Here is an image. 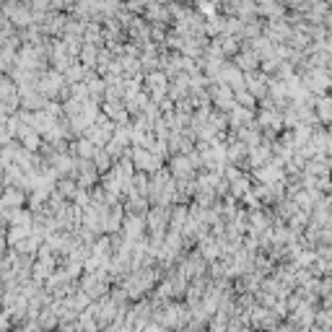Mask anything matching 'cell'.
Wrapping results in <instances>:
<instances>
[{"instance_id":"cell-1","label":"cell","mask_w":332,"mask_h":332,"mask_svg":"<svg viewBox=\"0 0 332 332\" xmlns=\"http://www.w3.org/2000/svg\"><path fill=\"white\" fill-rule=\"evenodd\" d=\"M0 174H3V161H0Z\"/></svg>"}]
</instances>
